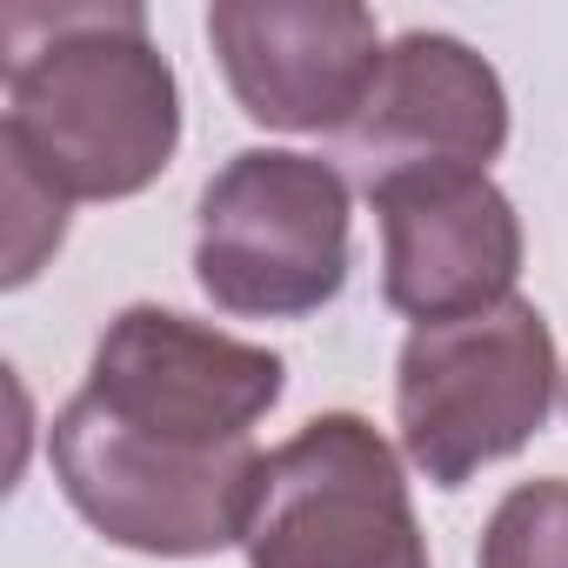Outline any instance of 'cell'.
Segmentation results:
<instances>
[{
	"label": "cell",
	"instance_id": "cell-6",
	"mask_svg": "<svg viewBox=\"0 0 568 568\" xmlns=\"http://www.w3.org/2000/svg\"><path fill=\"white\" fill-rule=\"evenodd\" d=\"M382 221V295L415 328L515 302L521 221L488 168H408L368 187Z\"/></svg>",
	"mask_w": 568,
	"mask_h": 568
},
{
	"label": "cell",
	"instance_id": "cell-2",
	"mask_svg": "<svg viewBox=\"0 0 568 568\" xmlns=\"http://www.w3.org/2000/svg\"><path fill=\"white\" fill-rule=\"evenodd\" d=\"M8 114L0 154L61 201H128L181 148V88L134 0L0 14Z\"/></svg>",
	"mask_w": 568,
	"mask_h": 568
},
{
	"label": "cell",
	"instance_id": "cell-1",
	"mask_svg": "<svg viewBox=\"0 0 568 568\" xmlns=\"http://www.w3.org/2000/svg\"><path fill=\"white\" fill-rule=\"evenodd\" d=\"M281 388V355L154 302L121 308L48 428L54 481L114 548L161 561L241 548L267 462L254 422Z\"/></svg>",
	"mask_w": 568,
	"mask_h": 568
},
{
	"label": "cell",
	"instance_id": "cell-7",
	"mask_svg": "<svg viewBox=\"0 0 568 568\" xmlns=\"http://www.w3.org/2000/svg\"><path fill=\"white\" fill-rule=\"evenodd\" d=\"M207 41L241 114L281 134H342L388 54L355 0H214Z\"/></svg>",
	"mask_w": 568,
	"mask_h": 568
},
{
	"label": "cell",
	"instance_id": "cell-3",
	"mask_svg": "<svg viewBox=\"0 0 568 568\" xmlns=\"http://www.w3.org/2000/svg\"><path fill=\"white\" fill-rule=\"evenodd\" d=\"M194 281L221 315L295 322L348 281V181L322 154L241 148L201 187Z\"/></svg>",
	"mask_w": 568,
	"mask_h": 568
},
{
	"label": "cell",
	"instance_id": "cell-9",
	"mask_svg": "<svg viewBox=\"0 0 568 568\" xmlns=\"http://www.w3.org/2000/svg\"><path fill=\"white\" fill-rule=\"evenodd\" d=\"M475 568H568V481H521L495 501Z\"/></svg>",
	"mask_w": 568,
	"mask_h": 568
},
{
	"label": "cell",
	"instance_id": "cell-8",
	"mask_svg": "<svg viewBox=\"0 0 568 568\" xmlns=\"http://www.w3.org/2000/svg\"><path fill=\"white\" fill-rule=\"evenodd\" d=\"M335 141L368 187L408 168H488L508 148V88L468 41L415 28L388 41L362 114Z\"/></svg>",
	"mask_w": 568,
	"mask_h": 568
},
{
	"label": "cell",
	"instance_id": "cell-10",
	"mask_svg": "<svg viewBox=\"0 0 568 568\" xmlns=\"http://www.w3.org/2000/svg\"><path fill=\"white\" fill-rule=\"evenodd\" d=\"M0 168H8V288H21V281H34L41 254L61 247L68 201L41 174H28L21 161H8V154H0Z\"/></svg>",
	"mask_w": 568,
	"mask_h": 568
},
{
	"label": "cell",
	"instance_id": "cell-5",
	"mask_svg": "<svg viewBox=\"0 0 568 568\" xmlns=\"http://www.w3.org/2000/svg\"><path fill=\"white\" fill-rule=\"evenodd\" d=\"M241 555L247 568H428L402 455L348 408L315 415L261 462Z\"/></svg>",
	"mask_w": 568,
	"mask_h": 568
},
{
	"label": "cell",
	"instance_id": "cell-4",
	"mask_svg": "<svg viewBox=\"0 0 568 568\" xmlns=\"http://www.w3.org/2000/svg\"><path fill=\"white\" fill-rule=\"evenodd\" d=\"M555 335L535 302H501L488 315L428 322L395 362V428L408 468L435 488L475 481L548 428L555 408Z\"/></svg>",
	"mask_w": 568,
	"mask_h": 568
}]
</instances>
